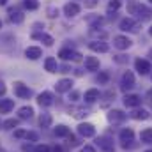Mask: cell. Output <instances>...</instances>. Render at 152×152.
I'll return each mask as SVG.
<instances>
[{
	"mask_svg": "<svg viewBox=\"0 0 152 152\" xmlns=\"http://www.w3.org/2000/svg\"><path fill=\"white\" fill-rule=\"evenodd\" d=\"M32 37H34V39H41L46 46H51V44H53V37H51V36H48V34H34Z\"/></svg>",
	"mask_w": 152,
	"mask_h": 152,
	"instance_id": "cell-27",
	"label": "cell"
},
{
	"mask_svg": "<svg viewBox=\"0 0 152 152\" xmlns=\"http://www.w3.org/2000/svg\"><path fill=\"white\" fill-rule=\"evenodd\" d=\"M151 2H152V0H151Z\"/></svg>",
	"mask_w": 152,
	"mask_h": 152,
	"instance_id": "cell-50",
	"label": "cell"
},
{
	"mask_svg": "<svg viewBox=\"0 0 152 152\" xmlns=\"http://www.w3.org/2000/svg\"><path fill=\"white\" fill-rule=\"evenodd\" d=\"M37 103L41 106H50V104L53 103V94H51V92H42V94H39Z\"/></svg>",
	"mask_w": 152,
	"mask_h": 152,
	"instance_id": "cell-16",
	"label": "cell"
},
{
	"mask_svg": "<svg viewBox=\"0 0 152 152\" xmlns=\"http://www.w3.org/2000/svg\"><path fill=\"white\" fill-rule=\"evenodd\" d=\"M120 4H122L120 0H110V4H108V9H110V11H117V9L120 7Z\"/></svg>",
	"mask_w": 152,
	"mask_h": 152,
	"instance_id": "cell-32",
	"label": "cell"
},
{
	"mask_svg": "<svg viewBox=\"0 0 152 152\" xmlns=\"http://www.w3.org/2000/svg\"><path fill=\"white\" fill-rule=\"evenodd\" d=\"M58 57L60 58H64V60H81V55L78 53V51H71V50H67V48H64V50H60V53H58Z\"/></svg>",
	"mask_w": 152,
	"mask_h": 152,
	"instance_id": "cell-9",
	"label": "cell"
},
{
	"mask_svg": "<svg viewBox=\"0 0 152 152\" xmlns=\"http://www.w3.org/2000/svg\"><path fill=\"white\" fill-rule=\"evenodd\" d=\"M96 143L99 145V149H103L104 152H113L115 151V145H113V140L110 136H99L96 140Z\"/></svg>",
	"mask_w": 152,
	"mask_h": 152,
	"instance_id": "cell-4",
	"label": "cell"
},
{
	"mask_svg": "<svg viewBox=\"0 0 152 152\" xmlns=\"http://www.w3.org/2000/svg\"><path fill=\"white\" fill-rule=\"evenodd\" d=\"M34 115V110L30 108V106H23V108H20V118H30Z\"/></svg>",
	"mask_w": 152,
	"mask_h": 152,
	"instance_id": "cell-28",
	"label": "cell"
},
{
	"mask_svg": "<svg viewBox=\"0 0 152 152\" xmlns=\"http://www.w3.org/2000/svg\"><path fill=\"white\" fill-rule=\"evenodd\" d=\"M140 140H142V143H152V127H147L142 131Z\"/></svg>",
	"mask_w": 152,
	"mask_h": 152,
	"instance_id": "cell-25",
	"label": "cell"
},
{
	"mask_svg": "<svg viewBox=\"0 0 152 152\" xmlns=\"http://www.w3.org/2000/svg\"><path fill=\"white\" fill-rule=\"evenodd\" d=\"M2 126H4V129H14V127L18 126V120H16V118H9V120H5Z\"/></svg>",
	"mask_w": 152,
	"mask_h": 152,
	"instance_id": "cell-30",
	"label": "cell"
},
{
	"mask_svg": "<svg viewBox=\"0 0 152 152\" xmlns=\"http://www.w3.org/2000/svg\"><path fill=\"white\" fill-rule=\"evenodd\" d=\"M23 5H25L27 9H30V11H36V9L39 7V2H37V0H25V2H23Z\"/></svg>",
	"mask_w": 152,
	"mask_h": 152,
	"instance_id": "cell-29",
	"label": "cell"
},
{
	"mask_svg": "<svg viewBox=\"0 0 152 152\" xmlns=\"http://www.w3.org/2000/svg\"><path fill=\"white\" fill-rule=\"evenodd\" d=\"M14 108V101L12 99H2L0 101V113H9Z\"/></svg>",
	"mask_w": 152,
	"mask_h": 152,
	"instance_id": "cell-19",
	"label": "cell"
},
{
	"mask_svg": "<svg viewBox=\"0 0 152 152\" xmlns=\"http://www.w3.org/2000/svg\"><path fill=\"white\" fill-rule=\"evenodd\" d=\"M78 133L81 134V136H85V138H92L94 134H96V127L92 126V124H80L78 126Z\"/></svg>",
	"mask_w": 152,
	"mask_h": 152,
	"instance_id": "cell-7",
	"label": "cell"
},
{
	"mask_svg": "<svg viewBox=\"0 0 152 152\" xmlns=\"http://www.w3.org/2000/svg\"><path fill=\"white\" fill-rule=\"evenodd\" d=\"M76 118H80V117H83V115H87V110H83V108H76L75 113H73Z\"/></svg>",
	"mask_w": 152,
	"mask_h": 152,
	"instance_id": "cell-34",
	"label": "cell"
},
{
	"mask_svg": "<svg viewBox=\"0 0 152 152\" xmlns=\"http://www.w3.org/2000/svg\"><path fill=\"white\" fill-rule=\"evenodd\" d=\"M39 124H41V127H50V126H51V115L50 113H41Z\"/></svg>",
	"mask_w": 152,
	"mask_h": 152,
	"instance_id": "cell-26",
	"label": "cell"
},
{
	"mask_svg": "<svg viewBox=\"0 0 152 152\" xmlns=\"http://www.w3.org/2000/svg\"><path fill=\"white\" fill-rule=\"evenodd\" d=\"M7 4V0H0V5H5Z\"/></svg>",
	"mask_w": 152,
	"mask_h": 152,
	"instance_id": "cell-45",
	"label": "cell"
},
{
	"mask_svg": "<svg viewBox=\"0 0 152 152\" xmlns=\"http://www.w3.org/2000/svg\"><path fill=\"white\" fill-rule=\"evenodd\" d=\"M0 28H2V21H0Z\"/></svg>",
	"mask_w": 152,
	"mask_h": 152,
	"instance_id": "cell-48",
	"label": "cell"
},
{
	"mask_svg": "<svg viewBox=\"0 0 152 152\" xmlns=\"http://www.w3.org/2000/svg\"><path fill=\"white\" fill-rule=\"evenodd\" d=\"M51 152H64V149H62L60 145H57V147H53V151Z\"/></svg>",
	"mask_w": 152,
	"mask_h": 152,
	"instance_id": "cell-42",
	"label": "cell"
},
{
	"mask_svg": "<svg viewBox=\"0 0 152 152\" xmlns=\"http://www.w3.org/2000/svg\"><path fill=\"white\" fill-rule=\"evenodd\" d=\"M147 96H149V99H152V90H149V94H147Z\"/></svg>",
	"mask_w": 152,
	"mask_h": 152,
	"instance_id": "cell-46",
	"label": "cell"
},
{
	"mask_svg": "<svg viewBox=\"0 0 152 152\" xmlns=\"http://www.w3.org/2000/svg\"><path fill=\"white\" fill-rule=\"evenodd\" d=\"M80 152H96V149H94V147H90V145H85Z\"/></svg>",
	"mask_w": 152,
	"mask_h": 152,
	"instance_id": "cell-40",
	"label": "cell"
},
{
	"mask_svg": "<svg viewBox=\"0 0 152 152\" xmlns=\"http://www.w3.org/2000/svg\"><path fill=\"white\" fill-rule=\"evenodd\" d=\"M9 18H11L12 23H21L23 21V14L16 9H9Z\"/></svg>",
	"mask_w": 152,
	"mask_h": 152,
	"instance_id": "cell-24",
	"label": "cell"
},
{
	"mask_svg": "<svg viewBox=\"0 0 152 152\" xmlns=\"http://www.w3.org/2000/svg\"><path fill=\"white\" fill-rule=\"evenodd\" d=\"M126 118H127V115L124 113L122 110H110V112H108V120L113 122V124H117V122H124Z\"/></svg>",
	"mask_w": 152,
	"mask_h": 152,
	"instance_id": "cell-10",
	"label": "cell"
},
{
	"mask_svg": "<svg viewBox=\"0 0 152 152\" xmlns=\"http://www.w3.org/2000/svg\"><path fill=\"white\" fill-rule=\"evenodd\" d=\"M67 138H69V145H73V147H76V145H78V138H76V136L69 134Z\"/></svg>",
	"mask_w": 152,
	"mask_h": 152,
	"instance_id": "cell-39",
	"label": "cell"
},
{
	"mask_svg": "<svg viewBox=\"0 0 152 152\" xmlns=\"http://www.w3.org/2000/svg\"><path fill=\"white\" fill-rule=\"evenodd\" d=\"M14 94H16L20 99H28V97L32 96V90H30L25 83L16 81V83H14Z\"/></svg>",
	"mask_w": 152,
	"mask_h": 152,
	"instance_id": "cell-3",
	"label": "cell"
},
{
	"mask_svg": "<svg viewBox=\"0 0 152 152\" xmlns=\"http://www.w3.org/2000/svg\"><path fill=\"white\" fill-rule=\"evenodd\" d=\"M5 90H7V88H5L4 81H0V96H4V94H5Z\"/></svg>",
	"mask_w": 152,
	"mask_h": 152,
	"instance_id": "cell-41",
	"label": "cell"
},
{
	"mask_svg": "<svg viewBox=\"0 0 152 152\" xmlns=\"http://www.w3.org/2000/svg\"><path fill=\"white\" fill-rule=\"evenodd\" d=\"M36 152H51V149L48 145H37L36 147Z\"/></svg>",
	"mask_w": 152,
	"mask_h": 152,
	"instance_id": "cell-36",
	"label": "cell"
},
{
	"mask_svg": "<svg viewBox=\"0 0 152 152\" xmlns=\"http://www.w3.org/2000/svg\"><path fill=\"white\" fill-rule=\"evenodd\" d=\"M44 67H46V71L48 73H57V60L53 58V57H48L46 60H44Z\"/></svg>",
	"mask_w": 152,
	"mask_h": 152,
	"instance_id": "cell-21",
	"label": "cell"
},
{
	"mask_svg": "<svg viewBox=\"0 0 152 152\" xmlns=\"http://www.w3.org/2000/svg\"><path fill=\"white\" fill-rule=\"evenodd\" d=\"M85 67H87V71H97V69H99V58H96V57H87V58H85Z\"/></svg>",
	"mask_w": 152,
	"mask_h": 152,
	"instance_id": "cell-17",
	"label": "cell"
},
{
	"mask_svg": "<svg viewBox=\"0 0 152 152\" xmlns=\"http://www.w3.org/2000/svg\"><path fill=\"white\" fill-rule=\"evenodd\" d=\"M149 117H151V113H149L147 110H143V108H142V110H134V112L131 113V118H134V120H147Z\"/></svg>",
	"mask_w": 152,
	"mask_h": 152,
	"instance_id": "cell-20",
	"label": "cell"
},
{
	"mask_svg": "<svg viewBox=\"0 0 152 152\" xmlns=\"http://www.w3.org/2000/svg\"><path fill=\"white\" fill-rule=\"evenodd\" d=\"M134 67H136V71L140 73V75H149L152 71V66L149 60H143V58H136L134 60Z\"/></svg>",
	"mask_w": 152,
	"mask_h": 152,
	"instance_id": "cell-5",
	"label": "cell"
},
{
	"mask_svg": "<svg viewBox=\"0 0 152 152\" xmlns=\"http://www.w3.org/2000/svg\"><path fill=\"white\" fill-rule=\"evenodd\" d=\"M115 62H118V64H126V62H127V57H124V55H115Z\"/></svg>",
	"mask_w": 152,
	"mask_h": 152,
	"instance_id": "cell-35",
	"label": "cell"
},
{
	"mask_svg": "<svg viewBox=\"0 0 152 152\" xmlns=\"http://www.w3.org/2000/svg\"><path fill=\"white\" fill-rule=\"evenodd\" d=\"M58 14V11H55V9H50V16L53 18V16H57Z\"/></svg>",
	"mask_w": 152,
	"mask_h": 152,
	"instance_id": "cell-43",
	"label": "cell"
},
{
	"mask_svg": "<svg viewBox=\"0 0 152 152\" xmlns=\"http://www.w3.org/2000/svg\"><path fill=\"white\" fill-rule=\"evenodd\" d=\"M88 48H90L92 51H97V53H106V51L110 50V46H108L106 42H103V41H92V42L88 44Z\"/></svg>",
	"mask_w": 152,
	"mask_h": 152,
	"instance_id": "cell-14",
	"label": "cell"
},
{
	"mask_svg": "<svg viewBox=\"0 0 152 152\" xmlns=\"http://www.w3.org/2000/svg\"><path fill=\"white\" fill-rule=\"evenodd\" d=\"M133 87H134V75L131 71H127L122 76V90H129Z\"/></svg>",
	"mask_w": 152,
	"mask_h": 152,
	"instance_id": "cell-13",
	"label": "cell"
},
{
	"mask_svg": "<svg viewBox=\"0 0 152 152\" xmlns=\"http://www.w3.org/2000/svg\"><path fill=\"white\" fill-rule=\"evenodd\" d=\"M149 34H151V36H152V27H151V28H149Z\"/></svg>",
	"mask_w": 152,
	"mask_h": 152,
	"instance_id": "cell-47",
	"label": "cell"
},
{
	"mask_svg": "<svg viewBox=\"0 0 152 152\" xmlns=\"http://www.w3.org/2000/svg\"><path fill=\"white\" fill-rule=\"evenodd\" d=\"M97 99H99V90H97V88H90V90L85 92V101H87V103H94V101H97Z\"/></svg>",
	"mask_w": 152,
	"mask_h": 152,
	"instance_id": "cell-22",
	"label": "cell"
},
{
	"mask_svg": "<svg viewBox=\"0 0 152 152\" xmlns=\"http://www.w3.org/2000/svg\"><path fill=\"white\" fill-rule=\"evenodd\" d=\"M71 134V129L67 127V126H57L55 127V136H58V138H67Z\"/></svg>",
	"mask_w": 152,
	"mask_h": 152,
	"instance_id": "cell-23",
	"label": "cell"
},
{
	"mask_svg": "<svg viewBox=\"0 0 152 152\" xmlns=\"http://www.w3.org/2000/svg\"><path fill=\"white\" fill-rule=\"evenodd\" d=\"M25 134H27V131H23V129L14 131V136H16V138H25Z\"/></svg>",
	"mask_w": 152,
	"mask_h": 152,
	"instance_id": "cell-38",
	"label": "cell"
},
{
	"mask_svg": "<svg viewBox=\"0 0 152 152\" xmlns=\"http://www.w3.org/2000/svg\"><path fill=\"white\" fill-rule=\"evenodd\" d=\"M134 133H133V129H129V127H126V129H122L120 131V145H122V149H131L134 143Z\"/></svg>",
	"mask_w": 152,
	"mask_h": 152,
	"instance_id": "cell-2",
	"label": "cell"
},
{
	"mask_svg": "<svg viewBox=\"0 0 152 152\" xmlns=\"http://www.w3.org/2000/svg\"><path fill=\"white\" fill-rule=\"evenodd\" d=\"M108 80H110L108 73H101V75L97 76V81H99V83H108Z\"/></svg>",
	"mask_w": 152,
	"mask_h": 152,
	"instance_id": "cell-33",
	"label": "cell"
},
{
	"mask_svg": "<svg viewBox=\"0 0 152 152\" xmlns=\"http://www.w3.org/2000/svg\"><path fill=\"white\" fill-rule=\"evenodd\" d=\"M41 55H42V50L37 48V46H28V48L25 50V57L30 58V60H37Z\"/></svg>",
	"mask_w": 152,
	"mask_h": 152,
	"instance_id": "cell-15",
	"label": "cell"
},
{
	"mask_svg": "<svg viewBox=\"0 0 152 152\" xmlns=\"http://www.w3.org/2000/svg\"><path fill=\"white\" fill-rule=\"evenodd\" d=\"M124 104H126L127 108H136V106L142 104V97L136 96V94H127V96L124 97Z\"/></svg>",
	"mask_w": 152,
	"mask_h": 152,
	"instance_id": "cell-8",
	"label": "cell"
},
{
	"mask_svg": "<svg viewBox=\"0 0 152 152\" xmlns=\"http://www.w3.org/2000/svg\"><path fill=\"white\" fill-rule=\"evenodd\" d=\"M118 27H120V30H126V32H127V30H129V32H136V30H138V28H136V21H134L133 18H124Z\"/></svg>",
	"mask_w": 152,
	"mask_h": 152,
	"instance_id": "cell-12",
	"label": "cell"
},
{
	"mask_svg": "<svg viewBox=\"0 0 152 152\" xmlns=\"http://www.w3.org/2000/svg\"><path fill=\"white\" fill-rule=\"evenodd\" d=\"M127 12L129 14H134L138 20L145 21V20H151L152 18V9H149L147 5L136 2V0H129L127 2Z\"/></svg>",
	"mask_w": 152,
	"mask_h": 152,
	"instance_id": "cell-1",
	"label": "cell"
},
{
	"mask_svg": "<svg viewBox=\"0 0 152 152\" xmlns=\"http://www.w3.org/2000/svg\"><path fill=\"white\" fill-rule=\"evenodd\" d=\"M25 138H27L28 142H37V140H39V134L36 133V131H27Z\"/></svg>",
	"mask_w": 152,
	"mask_h": 152,
	"instance_id": "cell-31",
	"label": "cell"
},
{
	"mask_svg": "<svg viewBox=\"0 0 152 152\" xmlns=\"http://www.w3.org/2000/svg\"><path fill=\"white\" fill-rule=\"evenodd\" d=\"M145 152H152V151H145Z\"/></svg>",
	"mask_w": 152,
	"mask_h": 152,
	"instance_id": "cell-49",
	"label": "cell"
},
{
	"mask_svg": "<svg viewBox=\"0 0 152 152\" xmlns=\"http://www.w3.org/2000/svg\"><path fill=\"white\" fill-rule=\"evenodd\" d=\"M64 12H66V16H76L78 12H80V5L75 4V2H69V4H66V7H64Z\"/></svg>",
	"mask_w": 152,
	"mask_h": 152,
	"instance_id": "cell-18",
	"label": "cell"
},
{
	"mask_svg": "<svg viewBox=\"0 0 152 152\" xmlns=\"http://www.w3.org/2000/svg\"><path fill=\"white\" fill-rule=\"evenodd\" d=\"M23 152H32V147H28V145H23Z\"/></svg>",
	"mask_w": 152,
	"mask_h": 152,
	"instance_id": "cell-44",
	"label": "cell"
},
{
	"mask_svg": "<svg viewBox=\"0 0 152 152\" xmlns=\"http://www.w3.org/2000/svg\"><path fill=\"white\" fill-rule=\"evenodd\" d=\"M78 97H80V92H76V90L71 92V90H69V99H71V101H78Z\"/></svg>",
	"mask_w": 152,
	"mask_h": 152,
	"instance_id": "cell-37",
	"label": "cell"
},
{
	"mask_svg": "<svg viewBox=\"0 0 152 152\" xmlns=\"http://www.w3.org/2000/svg\"><path fill=\"white\" fill-rule=\"evenodd\" d=\"M55 88H57V92H58V94H64V92H69V90L73 88V81H71L69 78H64V80H60V81H57V85H55Z\"/></svg>",
	"mask_w": 152,
	"mask_h": 152,
	"instance_id": "cell-11",
	"label": "cell"
},
{
	"mask_svg": "<svg viewBox=\"0 0 152 152\" xmlns=\"http://www.w3.org/2000/svg\"><path fill=\"white\" fill-rule=\"evenodd\" d=\"M131 44H133V41L126 36H115L113 37V46L117 50H127Z\"/></svg>",
	"mask_w": 152,
	"mask_h": 152,
	"instance_id": "cell-6",
	"label": "cell"
}]
</instances>
